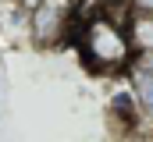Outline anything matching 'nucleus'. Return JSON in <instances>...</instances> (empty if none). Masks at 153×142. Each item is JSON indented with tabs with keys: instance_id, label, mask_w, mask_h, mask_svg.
<instances>
[{
	"instance_id": "3",
	"label": "nucleus",
	"mask_w": 153,
	"mask_h": 142,
	"mask_svg": "<svg viewBox=\"0 0 153 142\" xmlns=\"http://www.w3.org/2000/svg\"><path fill=\"white\" fill-rule=\"evenodd\" d=\"M125 71H128V82H132L135 106L153 117V53H135Z\"/></svg>"
},
{
	"instance_id": "7",
	"label": "nucleus",
	"mask_w": 153,
	"mask_h": 142,
	"mask_svg": "<svg viewBox=\"0 0 153 142\" xmlns=\"http://www.w3.org/2000/svg\"><path fill=\"white\" fill-rule=\"evenodd\" d=\"M96 7H114V4H121V0H93Z\"/></svg>"
},
{
	"instance_id": "2",
	"label": "nucleus",
	"mask_w": 153,
	"mask_h": 142,
	"mask_svg": "<svg viewBox=\"0 0 153 142\" xmlns=\"http://www.w3.org/2000/svg\"><path fill=\"white\" fill-rule=\"evenodd\" d=\"M78 4L82 0H39L32 7V18H29V32L39 46H53L61 43L68 29L75 25L78 18Z\"/></svg>"
},
{
	"instance_id": "5",
	"label": "nucleus",
	"mask_w": 153,
	"mask_h": 142,
	"mask_svg": "<svg viewBox=\"0 0 153 142\" xmlns=\"http://www.w3.org/2000/svg\"><path fill=\"white\" fill-rule=\"evenodd\" d=\"M111 106H114L121 117H135V96H132V89H125V92H114V100H111Z\"/></svg>"
},
{
	"instance_id": "6",
	"label": "nucleus",
	"mask_w": 153,
	"mask_h": 142,
	"mask_svg": "<svg viewBox=\"0 0 153 142\" xmlns=\"http://www.w3.org/2000/svg\"><path fill=\"white\" fill-rule=\"evenodd\" d=\"M128 4V14L135 18H153V0H125Z\"/></svg>"
},
{
	"instance_id": "1",
	"label": "nucleus",
	"mask_w": 153,
	"mask_h": 142,
	"mask_svg": "<svg viewBox=\"0 0 153 142\" xmlns=\"http://www.w3.org/2000/svg\"><path fill=\"white\" fill-rule=\"evenodd\" d=\"M82 53L93 71H125L135 57L125 25L111 14H93L82 21Z\"/></svg>"
},
{
	"instance_id": "4",
	"label": "nucleus",
	"mask_w": 153,
	"mask_h": 142,
	"mask_svg": "<svg viewBox=\"0 0 153 142\" xmlns=\"http://www.w3.org/2000/svg\"><path fill=\"white\" fill-rule=\"evenodd\" d=\"M125 32H128V43H132L135 53H153V18H135V14H128Z\"/></svg>"
}]
</instances>
